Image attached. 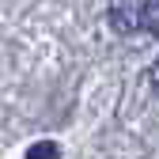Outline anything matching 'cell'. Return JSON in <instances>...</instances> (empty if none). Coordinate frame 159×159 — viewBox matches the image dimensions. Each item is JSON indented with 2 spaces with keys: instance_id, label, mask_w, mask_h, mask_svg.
I'll list each match as a JSON object with an SVG mask.
<instances>
[{
  "instance_id": "obj_4",
  "label": "cell",
  "mask_w": 159,
  "mask_h": 159,
  "mask_svg": "<svg viewBox=\"0 0 159 159\" xmlns=\"http://www.w3.org/2000/svg\"><path fill=\"white\" fill-rule=\"evenodd\" d=\"M148 84H152V91L159 98V61H152V68H148Z\"/></svg>"
},
{
  "instance_id": "obj_3",
  "label": "cell",
  "mask_w": 159,
  "mask_h": 159,
  "mask_svg": "<svg viewBox=\"0 0 159 159\" xmlns=\"http://www.w3.org/2000/svg\"><path fill=\"white\" fill-rule=\"evenodd\" d=\"M140 27H144L152 38H159V0H148V4H144V19H140Z\"/></svg>"
},
{
  "instance_id": "obj_1",
  "label": "cell",
  "mask_w": 159,
  "mask_h": 159,
  "mask_svg": "<svg viewBox=\"0 0 159 159\" xmlns=\"http://www.w3.org/2000/svg\"><path fill=\"white\" fill-rule=\"evenodd\" d=\"M106 19H110L114 34L129 38L133 30H140V19H144V0H117V4H110V8H106Z\"/></svg>"
},
{
  "instance_id": "obj_2",
  "label": "cell",
  "mask_w": 159,
  "mask_h": 159,
  "mask_svg": "<svg viewBox=\"0 0 159 159\" xmlns=\"http://www.w3.org/2000/svg\"><path fill=\"white\" fill-rule=\"evenodd\" d=\"M27 159H61V148L53 140H38V144L27 148Z\"/></svg>"
}]
</instances>
